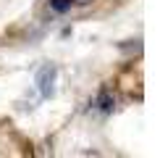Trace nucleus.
<instances>
[{"label":"nucleus","mask_w":160,"mask_h":158,"mask_svg":"<svg viewBox=\"0 0 160 158\" xmlns=\"http://www.w3.org/2000/svg\"><path fill=\"white\" fill-rule=\"evenodd\" d=\"M55 82H58V69L52 63H45V66H39V71H37V79H34V84H37V90H39V97H52L55 95Z\"/></svg>","instance_id":"nucleus-1"},{"label":"nucleus","mask_w":160,"mask_h":158,"mask_svg":"<svg viewBox=\"0 0 160 158\" xmlns=\"http://www.w3.org/2000/svg\"><path fill=\"white\" fill-rule=\"evenodd\" d=\"M95 105H97L100 111H105V113H108V111H113V108H116V100H113L108 92H100V95H97V100H95Z\"/></svg>","instance_id":"nucleus-2"},{"label":"nucleus","mask_w":160,"mask_h":158,"mask_svg":"<svg viewBox=\"0 0 160 158\" xmlns=\"http://www.w3.org/2000/svg\"><path fill=\"white\" fill-rule=\"evenodd\" d=\"M71 0H50V11H55V13H66V11H71Z\"/></svg>","instance_id":"nucleus-3"},{"label":"nucleus","mask_w":160,"mask_h":158,"mask_svg":"<svg viewBox=\"0 0 160 158\" xmlns=\"http://www.w3.org/2000/svg\"><path fill=\"white\" fill-rule=\"evenodd\" d=\"M74 5H89V3H95V0H71Z\"/></svg>","instance_id":"nucleus-4"}]
</instances>
